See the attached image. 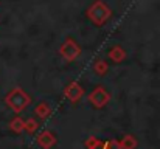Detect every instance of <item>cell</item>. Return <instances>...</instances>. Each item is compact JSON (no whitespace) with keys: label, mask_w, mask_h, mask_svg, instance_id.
Wrapping results in <instances>:
<instances>
[{"label":"cell","mask_w":160,"mask_h":149,"mask_svg":"<svg viewBox=\"0 0 160 149\" xmlns=\"http://www.w3.org/2000/svg\"><path fill=\"white\" fill-rule=\"evenodd\" d=\"M5 104L14 112V113H20L23 112L30 104H31V97L22 89V87H14L11 89L6 95H5Z\"/></svg>","instance_id":"1"},{"label":"cell","mask_w":160,"mask_h":149,"mask_svg":"<svg viewBox=\"0 0 160 149\" xmlns=\"http://www.w3.org/2000/svg\"><path fill=\"white\" fill-rule=\"evenodd\" d=\"M86 16L87 19L97 25V27H103L112 16V9L107 6L103 0H95L87 9H86Z\"/></svg>","instance_id":"2"},{"label":"cell","mask_w":160,"mask_h":149,"mask_svg":"<svg viewBox=\"0 0 160 149\" xmlns=\"http://www.w3.org/2000/svg\"><path fill=\"white\" fill-rule=\"evenodd\" d=\"M59 54H61V57H62L64 61L73 62V61H76V59L79 57L81 47H79V44H78L73 37H67V39L62 42V45L59 47Z\"/></svg>","instance_id":"3"},{"label":"cell","mask_w":160,"mask_h":149,"mask_svg":"<svg viewBox=\"0 0 160 149\" xmlns=\"http://www.w3.org/2000/svg\"><path fill=\"white\" fill-rule=\"evenodd\" d=\"M87 99H89V102H90L95 109H103L104 106L109 104V101H110V93L107 92L103 86H97V87L89 93Z\"/></svg>","instance_id":"4"},{"label":"cell","mask_w":160,"mask_h":149,"mask_svg":"<svg viewBox=\"0 0 160 149\" xmlns=\"http://www.w3.org/2000/svg\"><path fill=\"white\" fill-rule=\"evenodd\" d=\"M64 97L68 99L72 104H76V102H79V99L84 97V87L78 81H72L70 84H67L64 87Z\"/></svg>","instance_id":"5"},{"label":"cell","mask_w":160,"mask_h":149,"mask_svg":"<svg viewBox=\"0 0 160 149\" xmlns=\"http://www.w3.org/2000/svg\"><path fill=\"white\" fill-rule=\"evenodd\" d=\"M36 143L39 145V148H42V149H52L53 146H56V143H58V137H56L54 132L45 129V131H42V132L38 134Z\"/></svg>","instance_id":"6"},{"label":"cell","mask_w":160,"mask_h":149,"mask_svg":"<svg viewBox=\"0 0 160 149\" xmlns=\"http://www.w3.org/2000/svg\"><path fill=\"white\" fill-rule=\"evenodd\" d=\"M107 56H109V59H110L113 64H121V62L126 59L128 53H126V50L123 48L121 45H113L112 48L109 50Z\"/></svg>","instance_id":"7"},{"label":"cell","mask_w":160,"mask_h":149,"mask_svg":"<svg viewBox=\"0 0 160 149\" xmlns=\"http://www.w3.org/2000/svg\"><path fill=\"white\" fill-rule=\"evenodd\" d=\"M34 115L41 120H47L50 115H52V107L48 106V102L45 101H41L36 107H34Z\"/></svg>","instance_id":"8"},{"label":"cell","mask_w":160,"mask_h":149,"mask_svg":"<svg viewBox=\"0 0 160 149\" xmlns=\"http://www.w3.org/2000/svg\"><path fill=\"white\" fill-rule=\"evenodd\" d=\"M8 127H9V131H12L14 134H22V132L25 131V120H23L22 117L16 115V117L8 123Z\"/></svg>","instance_id":"9"},{"label":"cell","mask_w":160,"mask_h":149,"mask_svg":"<svg viewBox=\"0 0 160 149\" xmlns=\"http://www.w3.org/2000/svg\"><path fill=\"white\" fill-rule=\"evenodd\" d=\"M120 146H121V149H137V146H138V142H137V138H135L134 135L126 134V135L121 138Z\"/></svg>","instance_id":"10"},{"label":"cell","mask_w":160,"mask_h":149,"mask_svg":"<svg viewBox=\"0 0 160 149\" xmlns=\"http://www.w3.org/2000/svg\"><path fill=\"white\" fill-rule=\"evenodd\" d=\"M93 72H95L98 76H106V73L109 72V64H107L104 59H98V61L93 64Z\"/></svg>","instance_id":"11"},{"label":"cell","mask_w":160,"mask_h":149,"mask_svg":"<svg viewBox=\"0 0 160 149\" xmlns=\"http://www.w3.org/2000/svg\"><path fill=\"white\" fill-rule=\"evenodd\" d=\"M103 140H100V138H97V137H89L87 140H86V143H84V146L86 149H103Z\"/></svg>","instance_id":"12"},{"label":"cell","mask_w":160,"mask_h":149,"mask_svg":"<svg viewBox=\"0 0 160 149\" xmlns=\"http://www.w3.org/2000/svg\"><path fill=\"white\" fill-rule=\"evenodd\" d=\"M39 129V123H38V120L36 118H27L25 120V132H28V134H34L36 131Z\"/></svg>","instance_id":"13"},{"label":"cell","mask_w":160,"mask_h":149,"mask_svg":"<svg viewBox=\"0 0 160 149\" xmlns=\"http://www.w3.org/2000/svg\"><path fill=\"white\" fill-rule=\"evenodd\" d=\"M103 149H121L118 140H107L103 143Z\"/></svg>","instance_id":"14"}]
</instances>
